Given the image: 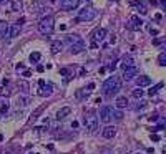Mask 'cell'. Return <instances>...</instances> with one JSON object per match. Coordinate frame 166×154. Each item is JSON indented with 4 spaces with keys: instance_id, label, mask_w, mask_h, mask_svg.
I'll list each match as a JSON object with an SVG mask.
<instances>
[{
    "instance_id": "1",
    "label": "cell",
    "mask_w": 166,
    "mask_h": 154,
    "mask_svg": "<svg viewBox=\"0 0 166 154\" xmlns=\"http://www.w3.org/2000/svg\"><path fill=\"white\" fill-rule=\"evenodd\" d=\"M120 88H121V81H120L118 76H110V78H106L105 83H103V91H105L106 96H113V94H116L120 91Z\"/></svg>"
},
{
    "instance_id": "2",
    "label": "cell",
    "mask_w": 166,
    "mask_h": 154,
    "mask_svg": "<svg viewBox=\"0 0 166 154\" xmlns=\"http://www.w3.org/2000/svg\"><path fill=\"white\" fill-rule=\"evenodd\" d=\"M53 30H55V20H53V17H43L38 23V32L42 35H52Z\"/></svg>"
},
{
    "instance_id": "3",
    "label": "cell",
    "mask_w": 166,
    "mask_h": 154,
    "mask_svg": "<svg viewBox=\"0 0 166 154\" xmlns=\"http://www.w3.org/2000/svg\"><path fill=\"white\" fill-rule=\"evenodd\" d=\"M83 123H85V126L88 131H96V128H98V118H96V114L93 113V111H90V113H86L85 119H83Z\"/></svg>"
},
{
    "instance_id": "4",
    "label": "cell",
    "mask_w": 166,
    "mask_h": 154,
    "mask_svg": "<svg viewBox=\"0 0 166 154\" xmlns=\"http://www.w3.org/2000/svg\"><path fill=\"white\" fill-rule=\"evenodd\" d=\"M95 17H96V12H95V8H92V7H85L78 12V20H81V22H90V20H93Z\"/></svg>"
},
{
    "instance_id": "5",
    "label": "cell",
    "mask_w": 166,
    "mask_h": 154,
    "mask_svg": "<svg viewBox=\"0 0 166 154\" xmlns=\"http://www.w3.org/2000/svg\"><path fill=\"white\" fill-rule=\"evenodd\" d=\"M113 109L111 106H103L101 109H100V119L103 121V123H110L113 118Z\"/></svg>"
},
{
    "instance_id": "6",
    "label": "cell",
    "mask_w": 166,
    "mask_h": 154,
    "mask_svg": "<svg viewBox=\"0 0 166 154\" xmlns=\"http://www.w3.org/2000/svg\"><path fill=\"white\" fill-rule=\"evenodd\" d=\"M106 37V30L105 28H95L92 33V40L95 41V43H100V41H103Z\"/></svg>"
},
{
    "instance_id": "7",
    "label": "cell",
    "mask_w": 166,
    "mask_h": 154,
    "mask_svg": "<svg viewBox=\"0 0 166 154\" xmlns=\"http://www.w3.org/2000/svg\"><path fill=\"white\" fill-rule=\"evenodd\" d=\"M80 3V0H61L60 2V7L63 8V10H73V8H77Z\"/></svg>"
},
{
    "instance_id": "8",
    "label": "cell",
    "mask_w": 166,
    "mask_h": 154,
    "mask_svg": "<svg viewBox=\"0 0 166 154\" xmlns=\"http://www.w3.org/2000/svg\"><path fill=\"white\" fill-rule=\"evenodd\" d=\"M20 30H22V25L18 22L15 25H10V28H8V38H17L20 35Z\"/></svg>"
},
{
    "instance_id": "9",
    "label": "cell",
    "mask_w": 166,
    "mask_h": 154,
    "mask_svg": "<svg viewBox=\"0 0 166 154\" xmlns=\"http://www.w3.org/2000/svg\"><path fill=\"white\" fill-rule=\"evenodd\" d=\"M136 73H138V68H136V66H130V68H126V70H123V78L128 81V80H131V78H135Z\"/></svg>"
},
{
    "instance_id": "10",
    "label": "cell",
    "mask_w": 166,
    "mask_h": 154,
    "mask_svg": "<svg viewBox=\"0 0 166 154\" xmlns=\"http://www.w3.org/2000/svg\"><path fill=\"white\" fill-rule=\"evenodd\" d=\"M115 134H116V128L115 126H106L103 131H101V136L105 138V139H111L115 138Z\"/></svg>"
},
{
    "instance_id": "11",
    "label": "cell",
    "mask_w": 166,
    "mask_h": 154,
    "mask_svg": "<svg viewBox=\"0 0 166 154\" xmlns=\"http://www.w3.org/2000/svg\"><path fill=\"white\" fill-rule=\"evenodd\" d=\"M53 93V86L52 85H50V83H48V85H42V86H40V91H38V94L40 96H43V98H45V96H50V94Z\"/></svg>"
},
{
    "instance_id": "12",
    "label": "cell",
    "mask_w": 166,
    "mask_h": 154,
    "mask_svg": "<svg viewBox=\"0 0 166 154\" xmlns=\"http://www.w3.org/2000/svg\"><path fill=\"white\" fill-rule=\"evenodd\" d=\"M65 41L66 43H70V45H83V40L80 38L78 35H66Z\"/></svg>"
},
{
    "instance_id": "13",
    "label": "cell",
    "mask_w": 166,
    "mask_h": 154,
    "mask_svg": "<svg viewBox=\"0 0 166 154\" xmlns=\"http://www.w3.org/2000/svg\"><path fill=\"white\" fill-rule=\"evenodd\" d=\"M141 25H143V20L139 18L138 15H131V18H130V27H131L133 30H138Z\"/></svg>"
},
{
    "instance_id": "14",
    "label": "cell",
    "mask_w": 166,
    "mask_h": 154,
    "mask_svg": "<svg viewBox=\"0 0 166 154\" xmlns=\"http://www.w3.org/2000/svg\"><path fill=\"white\" fill-rule=\"evenodd\" d=\"M61 50H63V41H60V40H55V41H52V47H50V52H52L53 55L60 53Z\"/></svg>"
},
{
    "instance_id": "15",
    "label": "cell",
    "mask_w": 166,
    "mask_h": 154,
    "mask_svg": "<svg viewBox=\"0 0 166 154\" xmlns=\"http://www.w3.org/2000/svg\"><path fill=\"white\" fill-rule=\"evenodd\" d=\"M43 109H45V104H43V106H38V108H37V109H35V111L32 113V116L28 118V124H32V123H35V121L38 119V116L42 114V111H43Z\"/></svg>"
},
{
    "instance_id": "16",
    "label": "cell",
    "mask_w": 166,
    "mask_h": 154,
    "mask_svg": "<svg viewBox=\"0 0 166 154\" xmlns=\"http://www.w3.org/2000/svg\"><path fill=\"white\" fill-rule=\"evenodd\" d=\"M8 28H10V25L5 20L0 22V38H7L8 37Z\"/></svg>"
},
{
    "instance_id": "17",
    "label": "cell",
    "mask_w": 166,
    "mask_h": 154,
    "mask_svg": "<svg viewBox=\"0 0 166 154\" xmlns=\"http://www.w3.org/2000/svg\"><path fill=\"white\" fill-rule=\"evenodd\" d=\"M136 83H138V86L139 88H143V86H150L151 85V78L150 76H139V78H136Z\"/></svg>"
},
{
    "instance_id": "18",
    "label": "cell",
    "mask_w": 166,
    "mask_h": 154,
    "mask_svg": "<svg viewBox=\"0 0 166 154\" xmlns=\"http://www.w3.org/2000/svg\"><path fill=\"white\" fill-rule=\"evenodd\" d=\"M70 113H72V108H70V106L61 108V109H58V113H57V119H65Z\"/></svg>"
},
{
    "instance_id": "19",
    "label": "cell",
    "mask_w": 166,
    "mask_h": 154,
    "mask_svg": "<svg viewBox=\"0 0 166 154\" xmlns=\"http://www.w3.org/2000/svg\"><path fill=\"white\" fill-rule=\"evenodd\" d=\"M115 104H116L118 109H123V108L128 106V98H126V96H118L116 101H115Z\"/></svg>"
},
{
    "instance_id": "20",
    "label": "cell",
    "mask_w": 166,
    "mask_h": 154,
    "mask_svg": "<svg viewBox=\"0 0 166 154\" xmlns=\"http://www.w3.org/2000/svg\"><path fill=\"white\" fill-rule=\"evenodd\" d=\"M130 66H135V60H133V56H125L121 60V68L126 70V68H130Z\"/></svg>"
},
{
    "instance_id": "21",
    "label": "cell",
    "mask_w": 166,
    "mask_h": 154,
    "mask_svg": "<svg viewBox=\"0 0 166 154\" xmlns=\"http://www.w3.org/2000/svg\"><path fill=\"white\" fill-rule=\"evenodd\" d=\"M10 5H12L13 12H20V10H22V7H23L22 0H10Z\"/></svg>"
},
{
    "instance_id": "22",
    "label": "cell",
    "mask_w": 166,
    "mask_h": 154,
    "mask_svg": "<svg viewBox=\"0 0 166 154\" xmlns=\"http://www.w3.org/2000/svg\"><path fill=\"white\" fill-rule=\"evenodd\" d=\"M40 58H42V55H40L38 52H33V53H30V56H28V60L32 61V63H37V61H40Z\"/></svg>"
},
{
    "instance_id": "23",
    "label": "cell",
    "mask_w": 166,
    "mask_h": 154,
    "mask_svg": "<svg viewBox=\"0 0 166 154\" xmlns=\"http://www.w3.org/2000/svg\"><path fill=\"white\" fill-rule=\"evenodd\" d=\"M70 52H72V53H81V52H83V45H72V47H70Z\"/></svg>"
},
{
    "instance_id": "24",
    "label": "cell",
    "mask_w": 166,
    "mask_h": 154,
    "mask_svg": "<svg viewBox=\"0 0 166 154\" xmlns=\"http://www.w3.org/2000/svg\"><path fill=\"white\" fill-rule=\"evenodd\" d=\"M30 103V98L28 96H18V104L20 106H27Z\"/></svg>"
},
{
    "instance_id": "25",
    "label": "cell",
    "mask_w": 166,
    "mask_h": 154,
    "mask_svg": "<svg viewBox=\"0 0 166 154\" xmlns=\"http://www.w3.org/2000/svg\"><path fill=\"white\" fill-rule=\"evenodd\" d=\"M143 94H145V91L139 86L136 88V90H133V96H135V98H143Z\"/></svg>"
},
{
    "instance_id": "26",
    "label": "cell",
    "mask_w": 166,
    "mask_h": 154,
    "mask_svg": "<svg viewBox=\"0 0 166 154\" xmlns=\"http://www.w3.org/2000/svg\"><path fill=\"white\" fill-rule=\"evenodd\" d=\"M158 63H159V66H165V65H166V53H161V55H159Z\"/></svg>"
},
{
    "instance_id": "27",
    "label": "cell",
    "mask_w": 166,
    "mask_h": 154,
    "mask_svg": "<svg viewBox=\"0 0 166 154\" xmlns=\"http://www.w3.org/2000/svg\"><path fill=\"white\" fill-rule=\"evenodd\" d=\"M0 111H2V114H5L7 111H8V103H2V108H0Z\"/></svg>"
},
{
    "instance_id": "28",
    "label": "cell",
    "mask_w": 166,
    "mask_h": 154,
    "mask_svg": "<svg viewBox=\"0 0 166 154\" xmlns=\"http://www.w3.org/2000/svg\"><path fill=\"white\" fill-rule=\"evenodd\" d=\"M113 116H115V118H116V119H123V114L120 113V111H116V109H115V111H113Z\"/></svg>"
},
{
    "instance_id": "29",
    "label": "cell",
    "mask_w": 166,
    "mask_h": 154,
    "mask_svg": "<svg viewBox=\"0 0 166 154\" xmlns=\"http://www.w3.org/2000/svg\"><path fill=\"white\" fill-rule=\"evenodd\" d=\"M20 88H22L23 91H28V83H27V81H22V83H20Z\"/></svg>"
},
{
    "instance_id": "30",
    "label": "cell",
    "mask_w": 166,
    "mask_h": 154,
    "mask_svg": "<svg viewBox=\"0 0 166 154\" xmlns=\"http://www.w3.org/2000/svg\"><path fill=\"white\" fill-rule=\"evenodd\" d=\"M60 73L65 75V76H70V70H68V68H61V70H60Z\"/></svg>"
},
{
    "instance_id": "31",
    "label": "cell",
    "mask_w": 166,
    "mask_h": 154,
    "mask_svg": "<svg viewBox=\"0 0 166 154\" xmlns=\"http://www.w3.org/2000/svg\"><path fill=\"white\" fill-rule=\"evenodd\" d=\"M23 76H25V78H30V76H32V71H30V70H23Z\"/></svg>"
},
{
    "instance_id": "32",
    "label": "cell",
    "mask_w": 166,
    "mask_h": 154,
    "mask_svg": "<svg viewBox=\"0 0 166 154\" xmlns=\"http://www.w3.org/2000/svg\"><path fill=\"white\" fill-rule=\"evenodd\" d=\"M148 93H150V96H154V94L158 93V91H156V90H154V88H151V90H150V91H148Z\"/></svg>"
},
{
    "instance_id": "33",
    "label": "cell",
    "mask_w": 166,
    "mask_h": 154,
    "mask_svg": "<svg viewBox=\"0 0 166 154\" xmlns=\"http://www.w3.org/2000/svg\"><path fill=\"white\" fill-rule=\"evenodd\" d=\"M151 139L158 142V141H159V136H158V134H151Z\"/></svg>"
},
{
    "instance_id": "34",
    "label": "cell",
    "mask_w": 166,
    "mask_h": 154,
    "mask_svg": "<svg viewBox=\"0 0 166 154\" xmlns=\"http://www.w3.org/2000/svg\"><path fill=\"white\" fill-rule=\"evenodd\" d=\"M90 48H93V50H95V48H98V43H95V41H92V45H90Z\"/></svg>"
},
{
    "instance_id": "35",
    "label": "cell",
    "mask_w": 166,
    "mask_h": 154,
    "mask_svg": "<svg viewBox=\"0 0 166 154\" xmlns=\"http://www.w3.org/2000/svg\"><path fill=\"white\" fill-rule=\"evenodd\" d=\"M22 70H23V65H22V63H18V65H17V71H22Z\"/></svg>"
},
{
    "instance_id": "36",
    "label": "cell",
    "mask_w": 166,
    "mask_h": 154,
    "mask_svg": "<svg viewBox=\"0 0 166 154\" xmlns=\"http://www.w3.org/2000/svg\"><path fill=\"white\" fill-rule=\"evenodd\" d=\"M156 119H158V116H156V114H153L151 118H150V121H151V123H153V121H156Z\"/></svg>"
},
{
    "instance_id": "37",
    "label": "cell",
    "mask_w": 166,
    "mask_h": 154,
    "mask_svg": "<svg viewBox=\"0 0 166 154\" xmlns=\"http://www.w3.org/2000/svg\"><path fill=\"white\" fill-rule=\"evenodd\" d=\"M2 2H3V0H0V3H2Z\"/></svg>"
},
{
    "instance_id": "38",
    "label": "cell",
    "mask_w": 166,
    "mask_h": 154,
    "mask_svg": "<svg viewBox=\"0 0 166 154\" xmlns=\"http://www.w3.org/2000/svg\"><path fill=\"white\" fill-rule=\"evenodd\" d=\"M85 2H90V0H85Z\"/></svg>"
},
{
    "instance_id": "39",
    "label": "cell",
    "mask_w": 166,
    "mask_h": 154,
    "mask_svg": "<svg viewBox=\"0 0 166 154\" xmlns=\"http://www.w3.org/2000/svg\"><path fill=\"white\" fill-rule=\"evenodd\" d=\"M138 154H139V153H138Z\"/></svg>"
}]
</instances>
